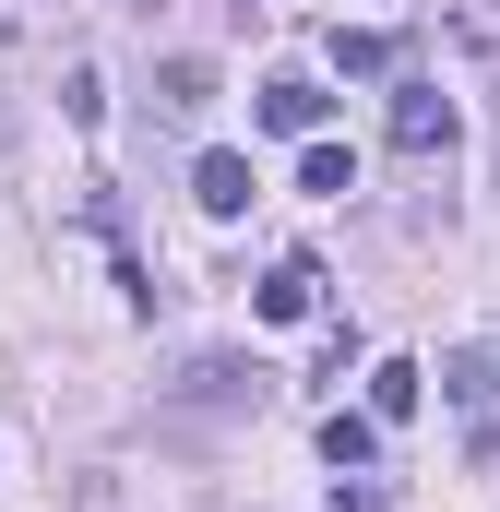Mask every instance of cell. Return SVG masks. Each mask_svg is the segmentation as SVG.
<instances>
[{
    "instance_id": "6da1fadb",
    "label": "cell",
    "mask_w": 500,
    "mask_h": 512,
    "mask_svg": "<svg viewBox=\"0 0 500 512\" xmlns=\"http://www.w3.org/2000/svg\"><path fill=\"white\" fill-rule=\"evenodd\" d=\"M441 393H453V441L465 453H500V346H453L441 358Z\"/></svg>"
},
{
    "instance_id": "7a4b0ae2",
    "label": "cell",
    "mask_w": 500,
    "mask_h": 512,
    "mask_svg": "<svg viewBox=\"0 0 500 512\" xmlns=\"http://www.w3.org/2000/svg\"><path fill=\"white\" fill-rule=\"evenodd\" d=\"M167 393H179V405H203V417H250V405L274 393V370H250V358H191Z\"/></svg>"
},
{
    "instance_id": "3957f363",
    "label": "cell",
    "mask_w": 500,
    "mask_h": 512,
    "mask_svg": "<svg viewBox=\"0 0 500 512\" xmlns=\"http://www.w3.org/2000/svg\"><path fill=\"white\" fill-rule=\"evenodd\" d=\"M393 155H405V167L453 155V96H441V84H417V72L393 84Z\"/></svg>"
},
{
    "instance_id": "277c9868",
    "label": "cell",
    "mask_w": 500,
    "mask_h": 512,
    "mask_svg": "<svg viewBox=\"0 0 500 512\" xmlns=\"http://www.w3.org/2000/svg\"><path fill=\"white\" fill-rule=\"evenodd\" d=\"M250 310H262V322H310V310H322V262H310V251H286L262 286H250Z\"/></svg>"
},
{
    "instance_id": "5b68a950",
    "label": "cell",
    "mask_w": 500,
    "mask_h": 512,
    "mask_svg": "<svg viewBox=\"0 0 500 512\" xmlns=\"http://www.w3.org/2000/svg\"><path fill=\"white\" fill-rule=\"evenodd\" d=\"M322 120H334V96H322V84H298V72H286V84H262V131L322 143Z\"/></svg>"
},
{
    "instance_id": "8992f818",
    "label": "cell",
    "mask_w": 500,
    "mask_h": 512,
    "mask_svg": "<svg viewBox=\"0 0 500 512\" xmlns=\"http://www.w3.org/2000/svg\"><path fill=\"white\" fill-rule=\"evenodd\" d=\"M322 465H334V477H370V465H381V417L334 405V417H322Z\"/></svg>"
},
{
    "instance_id": "52a82bcc",
    "label": "cell",
    "mask_w": 500,
    "mask_h": 512,
    "mask_svg": "<svg viewBox=\"0 0 500 512\" xmlns=\"http://www.w3.org/2000/svg\"><path fill=\"white\" fill-rule=\"evenodd\" d=\"M191 203H203L215 227H227V215H250V155H203V167H191Z\"/></svg>"
},
{
    "instance_id": "ba28073f",
    "label": "cell",
    "mask_w": 500,
    "mask_h": 512,
    "mask_svg": "<svg viewBox=\"0 0 500 512\" xmlns=\"http://www.w3.org/2000/svg\"><path fill=\"white\" fill-rule=\"evenodd\" d=\"M155 108H167V120H203V108H215V60H167V72H155Z\"/></svg>"
},
{
    "instance_id": "9c48e42d",
    "label": "cell",
    "mask_w": 500,
    "mask_h": 512,
    "mask_svg": "<svg viewBox=\"0 0 500 512\" xmlns=\"http://www.w3.org/2000/svg\"><path fill=\"white\" fill-rule=\"evenodd\" d=\"M417 382H429L417 358H381V370H370V417H381V429H405V417H417Z\"/></svg>"
},
{
    "instance_id": "30bf717a",
    "label": "cell",
    "mask_w": 500,
    "mask_h": 512,
    "mask_svg": "<svg viewBox=\"0 0 500 512\" xmlns=\"http://www.w3.org/2000/svg\"><path fill=\"white\" fill-rule=\"evenodd\" d=\"M298 191L346 203V191H358V155H346V143H298Z\"/></svg>"
},
{
    "instance_id": "8fae6325",
    "label": "cell",
    "mask_w": 500,
    "mask_h": 512,
    "mask_svg": "<svg viewBox=\"0 0 500 512\" xmlns=\"http://www.w3.org/2000/svg\"><path fill=\"white\" fill-rule=\"evenodd\" d=\"M334 72H346V84H381V72H393V36H346V24H334Z\"/></svg>"
},
{
    "instance_id": "7c38bea8",
    "label": "cell",
    "mask_w": 500,
    "mask_h": 512,
    "mask_svg": "<svg viewBox=\"0 0 500 512\" xmlns=\"http://www.w3.org/2000/svg\"><path fill=\"white\" fill-rule=\"evenodd\" d=\"M453 24H465V48H500V0H465Z\"/></svg>"
},
{
    "instance_id": "4fadbf2b",
    "label": "cell",
    "mask_w": 500,
    "mask_h": 512,
    "mask_svg": "<svg viewBox=\"0 0 500 512\" xmlns=\"http://www.w3.org/2000/svg\"><path fill=\"white\" fill-rule=\"evenodd\" d=\"M322 512H381V489H334V501H322Z\"/></svg>"
}]
</instances>
